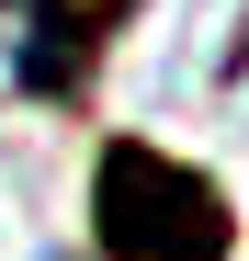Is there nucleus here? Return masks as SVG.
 Here are the masks:
<instances>
[{"mask_svg":"<svg viewBox=\"0 0 249 261\" xmlns=\"http://www.w3.org/2000/svg\"><path fill=\"white\" fill-rule=\"evenodd\" d=\"M91 227L113 261H227L238 250V216L227 193L204 182L193 159L147 148V137H113L102 170H91Z\"/></svg>","mask_w":249,"mask_h":261,"instance_id":"f257e3e1","label":"nucleus"},{"mask_svg":"<svg viewBox=\"0 0 249 261\" xmlns=\"http://www.w3.org/2000/svg\"><path fill=\"white\" fill-rule=\"evenodd\" d=\"M0 68L23 80V91H79V68H91V0H0Z\"/></svg>","mask_w":249,"mask_h":261,"instance_id":"f03ea898","label":"nucleus"},{"mask_svg":"<svg viewBox=\"0 0 249 261\" xmlns=\"http://www.w3.org/2000/svg\"><path fill=\"white\" fill-rule=\"evenodd\" d=\"M46 261H68V250H46Z\"/></svg>","mask_w":249,"mask_h":261,"instance_id":"7ed1b4c3","label":"nucleus"}]
</instances>
